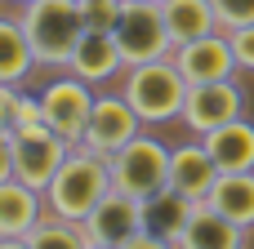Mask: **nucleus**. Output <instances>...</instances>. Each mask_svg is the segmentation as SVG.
<instances>
[{
  "mask_svg": "<svg viewBox=\"0 0 254 249\" xmlns=\"http://www.w3.org/2000/svg\"><path fill=\"white\" fill-rule=\"evenodd\" d=\"M107 192H112V165H107V156H98L89 147H71V156L58 165V174L45 187V205L58 218L85 223Z\"/></svg>",
  "mask_w": 254,
  "mask_h": 249,
  "instance_id": "obj_1",
  "label": "nucleus"
},
{
  "mask_svg": "<svg viewBox=\"0 0 254 249\" xmlns=\"http://www.w3.org/2000/svg\"><path fill=\"white\" fill-rule=\"evenodd\" d=\"M188 80L179 71L174 58H152V62H134L125 76V98L129 107L143 116V125H170L183 120V102H188Z\"/></svg>",
  "mask_w": 254,
  "mask_h": 249,
  "instance_id": "obj_2",
  "label": "nucleus"
},
{
  "mask_svg": "<svg viewBox=\"0 0 254 249\" xmlns=\"http://www.w3.org/2000/svg\"><path fill=\"white\" fill-rule=\"evenodd\" d=\"M22 31H27L40 67H67L80 36H85L80 0H31V4H22Z\"/></svg>",
  "mask_w": 254,
  "mask_h": 249,
  "instance_id": "obj_3",
  "label": "nucleus"
},
{
  "mask_svg": "<svg viewBox=\"0 0 254 249\" xmlns=\"http://www.w3.org/2000/svg\"><path fill=\"white\" fill-rule=\"evenodd\" d=\"M170 156H174V151H170L161 138L134 134L121 151L107 156V165H112V187L129 192V196H138V200L165 192V187H170Z\"/></svg>",
  "mask_w": 254,
  "mask_h": 249,
  "instance_id": "obj_4",
  "label": "nucleus"
},
{
  "mask_svg": "<svg viewBox=\"0 0 254 249\" xmlns=\"http://www.w3.org/2000/svg\"><path fill=\"white\" fill-rule=\"evenodd\" d=\"M116 45L125 53V62H152V58H170L174 53V36L165 27V9L161 0H125L121 22H116Z\"/></svg>",
  "mask_w": 254,
  "mask_h": 249,
  "instance_id": "obj_5",
  "label": "nucleus"
},
{
  "mask_svg": "<svg viewBox=\"0 0 254 249\" xmlns=\"http://www.w3.org/2000/svg\"><path fill=\"white\" fill-rule=\"evenodd\" d=\"M67 156H71V143L58 129H49L45 120H31V125L13 129V178H22L36 192L49 187V178L58 174V165Z\"/></svg>",
  "mask_w": 254,
  "mask_h": 249,
  "instance_id": "obj_6",
  "label": "nucleus"
},
{
  "mask_svg": "<svg viewBox=\"0 0 254 249\" xmlns=\"http://www.w3.org/2000/svg\"><path fill=\"white\" fill-rule=\"evenodd\" d=\"M85 236H89V249H138V236H143V200L112 187L94 214L85 218Z\"/></svg>",
  "mask_w": 254,
  "mask_h": 249,
  "instance_id": "obj_7",
  "label": "nucleus"
},
{
  "mask_svg": "<svg viewBox=\"0 0 254 249\" xmlns=\"http://www.w3.org/2000/svg\"><path fill=\"white\" fill-rule=\"evenodd\" d=\"M94 85L80 80V76H58L40 89V120L49 129H58L71 147H80L85 138V125H89V111H94Z\"/></svg>",
  "mask_w": 254,
  "mask_h": 249,
  "instance_id": "obj_8",
  "label": "nucleus"
},
{
  "mask_svg": "<svg viewBox=\"0 0 254 249\" xmlns=\"http://www.w3.org/2000/svg\"><path fill=\"white\" fill-rule=\"evenodd\" d=\"M237 116H246V94H241V85L228 76V80H205V85H192L188 89V102H183V125L192 129V134H210V129H219V125H228V120H237Z\"/></svg>",
  "mask_w": 254,
  "mask_h": 249,
  "instance_id": "obj_9",
  "label": "nucleus"
},
{
  "mask_svg": "<svg viewBox=\"0 0 254 249\" xmlns=\"http://www.w3.org/2000/svg\"><path fill=\"white\" fill-rule=\"evenodd\" d=\"M170 58L179 62V71H183V80H188V85L228 80V76H237V71H241V62H237V53H232L228 31H210V36H196V40H188V45H174V53H170Z\"/></svg>",
  "mask_w": 254,
  "mask_h": 249,
  "instance_id": "obj_10",
  "label": "nucleus"
},
{
  "mask_svg": "<svg viewBox=\"0 0 254 249\" xmlns=\"http://www.w3.org/2000/svg\"><path fill=\"white\" fill-rule=\"evenodd\" d=\"M134 134H143V116L129 107L125 94H112V98H98V102H94L80 147H89V151H98V156H112V151H121Z\"/></svg>",
  "mask_w": 254,
  "mask_h": 249,
  "instance_id": "obj_11",
  "label": "nucleus"
},
{
  "mask_svg": "<svg viewBox=\"0 0 254 249\" xmlns=\"http://www.w3.org/2000/svg\"><path fill=\"white\" fill-rule=\"evenodd\" d=\"M45 192L27 187L22 178L0 183V245H22V236L45 218Z\"/></svg>",
  "mask_w": 254,
  "mask_h": 249,
  "instance_id": "obj_12",
  "label": "nucleus"
},
{
  "mask_svg": "<svg viewBox=\"0 0 254 249\" xmlns=\"http://www.w3.org/2000/svg\"><path fill=\"white\" fill-rule=\"evenodd\" d=\"M219 174H223V169L214 165V156H210L205 143H183V147H174V156H170V187H174L179 196H188V200H210Z\"/></svg>",
  "mask_w": 254,
  "mask_h": 249,
  "instance_id": "obj_13",
  "label": "nucleus"
},
{
  "mask_svg": "<svg viewBox=\"0 0 254 249\" xmlns=\"http://www.w3.org/2000/svg\"><path fill=\"white\" fill-rule=\"evenodd\" d=\"M125 67L129 62H125V53L116 45V31H85L80 45H76V53H71V62H67V71L80 76V80H89V85H103V80H112Z\"/></svg>",
  "mask_w": 254,
  "mask_h": 249,
  "instance_id": "obj_14",
  "label": "nucleus"
},
{
  "mask_svg": "<svg viewBox=\"0 0 254 249\" xmlns=\"http://www.w3.org/2000/svg\"><path fill=\"white\" fill-rule=\"evenodd\" d=\"M237 245H246V227L223 218L210 200H196V209L179 236V249H237Z\"/></svg>",
  "mask_w": 254,
  "mask_h": 249,
  "instance_id": "obj_15",
  "label": "nucleus"
},
{
  "mask_svg": "<svg viewBox=\"0 0 254 249\" xmlns=\"http://www.w3.org/2000/svg\"><path fill=\"white\" fill-rule=\"evenodd\" d=\"M192 209H196V200H188V196H179L174 187H165V192H156V196L143 200V232H147L156 245H179V236H183Z\"/></svg>",
  "mask_w": 254,
  "mask_h": 249,
  "instance_id": "obj_16",
  "label": "nucleus"
},
{
  "mask_svg": "<svg viewBox=\"0 0 254 249\" xmlns=\"http://www.w3.org/2000/svg\"><path fill=\"white\" fill-rule=\"evenodd\" d=\"M201 143L210 147V156H214V165H219L223 174H228V169H254V125L246 116H237V120L210 129Z\"/></svg>",
  "mask_w": 254,
  "mask_h": 249,
  "instance_id": "obj_17",
  "label": "nucleus"
},
{
  "mask_svg": "<svg viewBox=\"0 0 254 249\" xmlns=\"http://www.w3.org/2000/svg\"><path fill=\"white\" fill-rule=\"evenodd\" d=\"M210 205L223 218H232V223H241L250 232L254 227V169H228V174H219V183L210 192Z\"/></svg>",
  "mask_w": 254,
  "mask_h": 249,
  "instance_id": "obj_18",
  "label": "nucleus"
},
{
  "mask_svg": "<svg viewBox=\"0 0 254 249\" xmlns=\"http://www.w3.org/2000/svg\"><path fill=\"white\" fill-rule=\"evenodd\" d=\"M161 9H165V27H170L174 45H188L196 36L223 31V22H219L210 0H161Z\"/></svg>",
  "mask_w": 254,
  "mask_h": 249,
  "instance_id": "obj_19",
  "label": "nucleus"
},
{
  "mask_svg": "<svg viewBox=\"0 0 254 249\" xmlns=\"http://www.w3.org/2000/svg\"><path fill=\"white\" fill-rule=\"evenodd\" d=\"M31 67H40V58L22 31V18H0V85H22Z\"/></svg>",
  "mask_w": 254,
  "mask_h": 249,
  "instance_id": "obj_20",
  "label": "nucleus"
},
{
  "mask_svg": "<svg viewBox=\"0 0 254 249\" xmlns=\"http://www.w3.org/2000/svg\"><path fill=\"white\" fill-rule=\"evenodd\" d=\"M22 245L27 249H89V236H85V223H71V218H58V214H49V218H40L27 236H22Z\"/></svg>",
  "mask_w": 254,
  "mask_h": 249,
  "instance_id": "obj_21",
  "label": "nucleus"
},
{
  "mask_svg": "<svg viewBox=\"0 0 254 249\" xmlns=\"http://www.w3.org/2000/svg\"><path fill=\"white\" fill-rule=\"evenodd\" d=\"M121 9H125V0H80L85 31H116V22H121Z\"/></svg>",
  "mask_w": 254,
  "mask_h": 249,
  "instance_id": "obj_22",
  "label": "nucleus"
},
{
  "mask_svg": "<svg viewBox=\"0 0 254 249\" xmlns=\"http://www.w3.org/2000/svg\"><path fill=\"white\" fill-rule=\"evenodd\" d=\"M18 125H22V89L0 85V134H13Z\"/></svg>",
  "mask_w": 254,
  "mask_h": 249,
  "instance_id": "obj_23",
  "label": "nucleus"
},
{
  "mask_svg": "<svg viewBox=\"0 0 254 249\" xmlns=\"http://www.w3.org/2000/svg\"><path fill=\"white\" fill-rule=\"evenodd\" d=\"M210 4H214V13H219L223 31H232V27H246V22H254V0H210Z\"/></svg>",
  "mask_w": 254,
  "mask_h": 249,
  "instance_id": "obj_24",
  "label": "nucleus"
},
{
  "mask_svg": "<svg viewBox=\"0 0 254 249\" xmlns=\"http://www.w3.org/2000/svg\"><path fill=\"white\" fill-rule=\"evenodd\" d=\"M228 40H232V53H237L241 71H254V22L232 27V31H228Z\"/></svg>",
  "mask_w": 254,
  "mask_h": 249,
  "instance_id": "obj_25",
  "label": "nucleus"
},
{
  "mask_svg": "<svg viewBox=\"0 0 254 249\" xmlns=\"http://www.w3.org/2000/svg\"><path fill=\"white\" fill-rule=\"evenodd\" d=\"M13 178V134H0V183Z\"/></svg>",
  "mask_w": 254,
  "mask_h": 249,
  "instance_id": "obj_26",
  "label": "nucleus"
},
{
  "mask_svg": "<svg viewBox=\"0 0 254 249\" xmlns=\"http://www.w3.org/2000/svg\"><path fill=\"white\" fill-rule=\"evenodd\" d=\"M13 4H31V0H13Z\"/></svg>",
  "mask_w": 254,
  "mask_h": 249,
  "instance_id": "obj_27",
  "label": "nucleus"
}]
</instances>
